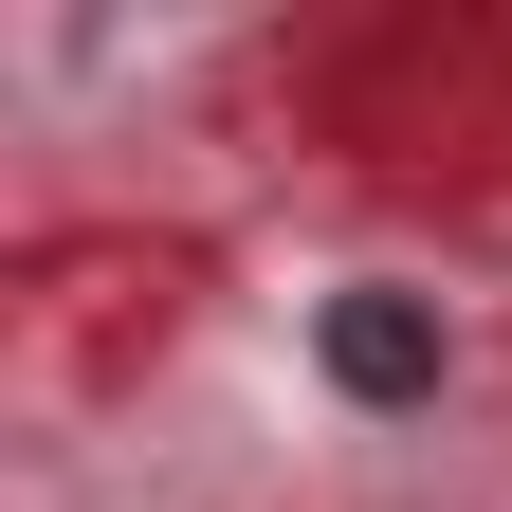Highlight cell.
I'll use <instances>...</instances> for the list:
<instances>
[{
	"label": "cell",
	"instance_id": "1",
	"mask_svg": "<svg viewBox=\"0 0 512 512\" xmlns=\"http://www.w3.org/2000/svg\"><path fill=\"white\" fill-rule=\"evenodd\" d=\"M330 384L348 403H439V311L421 293H330Z\"/></svg>",
	"mask_w": 512,
	"mask_h": 512
}]
</instances>
